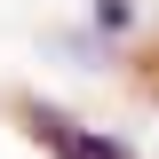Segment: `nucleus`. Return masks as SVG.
I'll list each match as a JSON object with an SVG mask.
<instances>
[{
    "mask_svg": "<svg viewBox=\"0 0 159 159\" xmlns=\"http://www.w3.org/2000/svg\"><path fill=\"white\" fill-rule=\"evenodd\" d=\"M16 119H24V135H40L56 159H135L119 135H96V127H80V119H72V111H56V103H24Z\"/></svg>",
    "mask_w": 159,
    "mask_h": 159,
    "instance_id": "obj_1",
    "label": "nucleus"
}]
</instances>
